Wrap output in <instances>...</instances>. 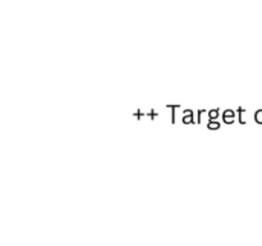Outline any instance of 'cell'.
<instances>
[{
	"label": "cell",
	"mask_w": 262,
	"mask_h": 246,
	"mask_svg": "<svg viewBox=\"0 0 262 246\" xmlns=\"http://www.w3.org/2000/svg\"><path fill=\"white\" fill-rule=\"evenodd\" d=\"M223 117H235L234 110L232 109H227L224 113H223Z\"/></svg>",
	"instance_id": "obj_4"
},
{
	"label": "cell",
	"mask_w": 262,
	"mask_h": 246,
	"mask_svg": "<svg viewBox=\"0 0 262 246\" xmlns=\"http://www.w3.org/2000/svg\"><path fill=\"white\" fill-rule=\"evenodd\" d=\"M224 118V122L228 123V125H232V123H234V119L235 117H223Z\"/></svg>",
	"instance_id": "obj_5"
},
{
	"label": "cell",
	"mask_w": 262,
	"mask_h": 246,
	"mask_svg": "<svg viewBox=\"0 0 262 246\" xmlns=\"http://www.w3.org/2000/svg\"><path fill=\"white\" fill-rule=\"evenodd\" d=\"M183 123H186V125H189V123H193V112H192L191 109H187L186 112H184V115H183Z\"/></svg>",
	"instance_id": "obj_1"
},
{
	"label": "cell",
	"mask_w": 262,
	"mask_h": 246,
	"mask_svg": "<svg viewBox=\"0 0 262 246\" xmlns=\"http://www.w3.org/2000/svg\"><path fill=\"white\" fill-rule=\"evenodd\" d=\"M209 117H210V120L216 119V118L219 117V109H212V110H210Z\"/></svg>",
	"instance_id": "obj_3"
},
{
	"label": "cell",
	"mask_w": 262,
	"mask_h": 246,
	"mask_svg": "<svg viewBox=\"0 0 262 246\" xmlns=\"http://www.w3.org/2000/svg\"><path fill=\"white\" fill-rule=\"evenodd\" d=\"M256 120L257 122H262V110H260V112H257V114H256Z\"/></svg>",
	"instance_id": "obj_6"
},
{
	"label": "cell",
	"mask_w": 262,
	"mask_h": 246,
	"mask_svg": "<svg viewBox=\"0 0 262 246\" xmlns=\"http://www.w3.org/2000/svg\"><path fill=\"white\" fill-rule=\"evenodd\" d=\"M207 127H209L210 130H217V128H220V123L216 122V120H210V122L207 123Z\"/></svg>",
	"instance_id": "obj_2"
}]
</instances>
